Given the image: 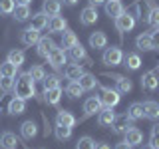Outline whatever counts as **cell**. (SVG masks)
I'll list each match as a JSON object with an SVG mask.
<instances>
[{
    "mask_svg": "<svg viewBox=\"0 0 159 149\" xmlns=\"http://www.w3.org/2000/svg\"><path fill=\"white\" fill-rule=\"evenodd\" d=\"M12 92H14V97H20V99H24V102H26V99H32L36 96V82L30 78L28 72H22L16 79V84H14Z\"/></svg>",
    "mask_w": 159,
    "mask_h": 149,
    "instance_id": "6da1fadb",
    "label": "cell"
},
{
    "mask_svg": "<svg viewBox=\"0 0 159 149\" xmlns=\"http://www.w3.org/2000/svg\"><path fill=\"white\" fill-rule=\"evenodd\" d=\"M123 60V52L119 46H111V48H103V56H102V62L106 66H119Z\"/></svg>",
    "mask_w": 159,
    "mask_h": 149,
    "instance_id": "7a4b0ae2",
    "label": "cell"
},
{
    "mask_svg": "<svg viewBox=\"0 0 159 149\" xmlns=\"http://www.w3.org/2000/svg\"><path fill=\"white\" fill-rule=\"evenodd\" d=\"M116 28H117V32H119V34L131 32V30L135 28V18H133L129 12H123V14H119V16L116 18Z\"/></svg>",
    "mask_w": 159,
    "mask_h": 149,
    "instance_id": "3957f363",
    "label": "cell"
},
{
    "mask_svg": "<svg viewBox=\"0 0 159 149\" xmlns=\"http://www.w3.org/2000/svg\"><path fill=\"white\" fill-rule=\"evenodd\" d=\"M119 92L117 89H109V88H102V96H99V102H102L103 107H113L119 103Z\"/></svg>",
    "mask_w": 159,
    "mask_h": 149,
    "instance_id": "277c9868",
    "label": "cell"
},
{
    "mask_svg": "<svg viewBox=\"0 0 159 149\" xmlns=\"http://www.w3.org/2000/svg\"><path fill=\"white\" fill-rule=\"evenodd\" d=\"M129 127H133V119L127 115V113H121V115H116L111 123V129L113 133H125Z\"/></svg>",
    "mask_w": 159,
    "mask_h": 149,
    "instance_id": "5b68a950",
    "label": "cell"
},
{
    "mask_svg": "<svg viewBox=\"0 0 159 149\" xmlns=\"http://www.w3.org/2000/svg\"><path fill=\"white\" fill-rule=\"evenodd\" d=\"M46 60H48V64H50L54 70L64 68V64H66V50H62V48L56 46L52 52H50V56H48Z\"/></svg>",
    "mask_w": 159,
    "mask_h": 149,
    "instance_id": "8992f818",
    "label": "cell"
},
{
    "mask_svg": "<svg viewBox=\"0 0 159 149\" xmlns=\"http://www.w3.org/2000/svg\"><path fill=\"white\" fill-rule=\"evenodd\" d=\"M40 38H42V36H40V30L32 28V26H28L26 30H22V34H20V42H22L24 46H36Z\"/></svg>",
    "mask_w": 159,
    "mask_h": 149,
    "instance_id": "52a82bcc",
    "label": "cell"
},
{
    "mask_svg": "<svg viewBox=\"0 0 159 149\" xmlns=\"http://www.w3.org/2000/svg\"><path fill=\"white\" fill-rule=\"evenodd\" d=\"M102 102H99V97H88L86 99V103H84V115L86 117H92V115H96V113L102 111Z\"/></svg>",
    "mask_w": 159,
    "mask_h": 149,
    "instance_id": "ba28073f",
    "label": "cell"
},
{
    "mask_svg": "<svg viewBox=\"0 0 159 149\" xmlns=\"http://www.w3.org/2000/svg\"><path fill=\"white\" fill-rule=\"evenodd\" d=\"M48 28H50V32L62 34L64 30H68V20L64 18V16H60V14H56V16H50V20H48Z\"/></svg>",
    "mask_w": 159,
    "mask_h": 149,
    "instance_id": "9c48e42d",
    "label": "cell"
},
{
    "mask_svg": "<svg viewBox=\"0 0 159 149\" xmlns=\"http://www.w3.org/2000/svg\"><path fill=\"white\" fill-rule=\"evenodd\" d=\"M70 56H72L74 62H84V64H88V66H92V60H89V56L86 54V48L80 42L74 48H70Z\"/></svg>",
    "mask_w": 159,
    "mask_h": 149,
    "instance_id": "30bf717a",
    "label": "cell"
},
{
    "mask_svg": "<svg viewBox=\"0 0 159 149\" xmlns=\"http://www.w3.org/2000/svg\"><path fill=\"white\" fill-rule=\"evenodd\" d=\"M80 22L84 26H92V24L98 22V8L96 6H86L80 14Z\"/></svg>",
    "mask_w": 159,
    "mask_h": 149,
    "instance_id": "8fae6325",
    "label": "cell"
},
{
    "mask_svg": "<svg viewBox=\"0 0 159 149\" xmlns=\"http://www.w3.org/2000/svg\"><path fill=\"white\" fill-rule=\"evenodd\" d=\"M103 8H106V14H107L109 18H113V20H116L119 14L125 12V8H123V4L119 2V0H106Z\"/></svg>",
    "mask_w": 159,
    "mask_h": 149,
    "instance_id": "7c38bea8",
    "label": "cell"
},
{
    "mask_svg": "<svg viewBox=\"0 0 159 149\" xmlns=\"http://www.w3.org/2000/svg\"><path fill=\"white\" fill-rule=\"evenodd\" d=\"M141 88L145 92H153V89L159 88V78H157V72H145L141 78Z\"/></svg>",
    "mask_w": 159,
    "mask_h": 149,
    "instance_id": "4fadbf2b",
    "label": "cell"
},
{
    "mask_svg": "<svg viewBox=\"0 0 159 149\" xmlns=\"http://www.w3.org/2000/svg\"><path fill=\"white\" fill-rule=\"evenodd\" d=\"M54 48H56V44H54L52 38H40L38 44H36V52H38L40 58H48Z\"/></svg>",
    "mask_w": 159,
    "mask_h": 149,
    "instance_id": "5bb4252c",
    "label": "cell"
},
{
    "mask_svg": "<svg viewBox=\"0 0 159 149\" xmlns=\"http://www.w3.org/2000/svg\"><path fill=\"white\" fill-rule=\"evenodd\" d=\"M123 135H125V143H129L131 147H135V145H141V143H143V133L139 131L137 127H129L127 131L123 133Z\"/></svg>",
    "mask_w": 159,
    "mask_h": 149,
    "instance_id": "9a60e30c",
    "label": "cell"
},
{
    "mask_svg": "<svg viewBox=\"0 0 159 149\" xmlns=\"http://www.w3.org/2000/svg\"><path fill=\"white\" fill-rule=\"evenodd\" d=\"M135 48L141 50V52H149L153 50V40H151V34L149 32H143L135 38Z\"/></svg>",
    "mask_w": 159,
    "mask_h": 149,
    "instance_id": "2e32d148",
    "label": "cell"
},
{
    "mask_svg": "<svg viewBox=\"0 0 159 149\" xmlns=\"http://www.w3.org/2000/svg\"><path fill=\"white\" fill-rule=\"evenodd\" d=\"M123 66H125L127 70H131V72H135V70H139V66H141V58H139V54L135 52H129V54H123Z\"/></svg>",
    "mask_w": 159,
    "mask_h": 149,
    "instance_id": "e0dca14e",
    "label": "cell"
},
{
    "mask_svg": "<svg viewBox=\"0 0 159 149\" xmlns=\"http://www.w3.org/2000/svg\"><path fill=\"white\" fill-rule=\"evenodd\" d=\"M60 10H62V0H44L42 12L46 16H56V14H60Z\"/></svg>",
    "mask_w": 159,
    "mask_h": 149,
    "instance_id": "ac0fdd59",
    "label": "cell"
},
{
    "mask_svg": "<svg viewBox=\"0 0 159 149\" xmlns=\"http://www.w3.org/2000/svg\"><path fill=\"white\" fill-rule=\"evenodd\" d=\"M113 119H116V111H113L111 107H102V111L98 113V123H99L102 127L111 125Z\"/></svg>",
    "mask_w": 159,
    "mask_h": 149,
    "instance_id": "d6986e66",
    "label": "cell"
},
{
    "mask_svg": "<svg viewBox=\"0 0 159 149\" xmlns=\"http://www.w3.org/2000/svg\"><path fill=\"white\" fill-rule=\"evenodd\" d=\"M56 123H60V125H66V127H74L78 123V119L74 117L70 111H66V109H60V111L56 113Z\"/></svg>",
    "mask_w": 159,
    "mask_h": 149,
    "instance_id": "ffe728a7",
    "label": "cell"
},
{
    "mask_svg": "<svg viewBox=\"0 0 159 149\" xmlns=\"http://www.w3.org/2000/svg\"><path fill=\"white\" fill-rule=\"evenodd\" d=\"M89 46L93 50H103L107 48V36L103 32H93L92 36H89Z\"/></svg>",
    "mask_w": 159,
    "mask_h": 149,
    "instance_id": "44dd1931",
    "label": "cell"
},
{
    "mask_svg": "<svg viewBox=\"0 0 159 149\" xmlns=\"http://www.w3.org/2000/svg\"><path fill=\"white\" fill-rule=\"evenodd\" d=\"M60 97H62V88H52V89H44V102L48 106H58Z\"/></svg>",
    "mask_w": 159,
    "mask_h": 149,
    "instance_id": "7402d4cb",
    "label": "cell"
},
{
    "mask_svg": "<svg viewBox=\"0 0 159 149\" xmlns=\"http://www.w3.org/2000/svg\"><path fill=\"white\" fill-rule=\"evenodd\" d=\"M18 145V137H16V133H12V131H4L2 135H0V147H4V149H16Z\"/></svg>",
    "mask_w": 159,
    "mask_h": 149,
    "instance_id": "603a6c76",
    "label": "cell"
},
{
    "mask_svg": "<svg viewBox=\"0 0 159 149\" xmlns=\"http://www.w3.org/2000/svg\"><path fill=\"white\" fill-rule=\"evenodd\" d=\"M20 133H22L24 139H28V141H30V139H34V137L38 135V125L34 121H24L22 125H20Z\"/></svg>",
    "mask_w": 159,
    "mask_h": 149,
    "instance_id": "cb8c5ba5",
    "label": "cell"
},
{
    "mask_svg": "<svg viewBox=\"0 0 159 149\" xmlns=\"http://www.w3.org/2000/svg\"><path fill=\"white\" fill-rule=\"evenodd\" d=\"M26 111V102L20 97H12L8 103V113L10 115H20V113Z\"/></svg>",
    "mask_w": 159,
    "mask_h": 149,
    "instance_id": "d4e9b609",
    "label": "cell"
},
{
    "mask_svg": "<svg viewBox=\"0 0 159 149\" xmlns=\"http://www.w3.org/2000/svg\"><path fill=\"white\" fill-rule=\"evenodd\" d=\"M143 109H145V117L151 119V121H157L159 119V103L153 102V99H149V102L143 103Z\"/></svg>",
    "mask_w": 159,
    "mask_h": 149,
    "instance_id": "484cf974",
    "label": "cell"
},
{
    "mask_svg": "<svg viewBox=\"0 0 159 149\" xmlns=\"http://www.w3.org/2000/svg\"><path fill=\"white\" fill-rule=\"evenodd\" d=\"M12 14L18 22H26V20L32 16V14H30V6H26V4H16L14 10H12Z\"/></svg>",
    "mask_w": 159,
    "mask_h": 149,
    "instance_id": "4316f807",
    "label": "cell"
},
{
    "mask_svg": "<svg viewBox=\"0 0 159 149\" xmlns=\"http://www.w3.org/2000/svg\"><path fill=\"white\" fill-rule=\"evenodd\" d=\"M78 44V36L72 30H64L62 32V50H70Z\"/></svg>",
    "mask_w": 159,
    "mask_h": 149,
    "instance_id": "83f0119b",
    "label": "cell"
},
{
    "mask_svg": "<svg viewBox=\"0 0 159 149\" xmlns=\"http://www.w3.org/2000/svg\"><path fill=\"white\" fill-rule=\"evenodd\" d=\"M78 84L82 86L84 92H89V89H93V88L98 86V79H96V76H92V74H86V72H84V76L78 79Z\"/></svg>",
    "mask_w": 159,
    "mask_h": 149,
    "instance_id": "f1b7e54d",
    "label": "cell"
},
{
    "mask_svg": "<svg viewBox=\"0 0 159 149\" xmlns=\"http://www.w3.org/2000/svg\"><path fill=\"white\" fill-rule=\"evenodd\" d=\"M127 115L135 121V119H143L145 117V109H143V103H139V102H135V103H131V106L127 107Z\"/></svg>",
    "mask_w": 159,
    "mask_h": 149,
    "instance_id": "f546056e",
    "label": "cell"
},
{
    "mask_svg": "<svg viewBox=\"0 0 159 149\" xmlns=\"http://www.w3.org/2000/svg\"><path fill=\"white\" fill-rule=\"evenodd\" d=\"M6 62H10V64H14L16 68H20L24 62H26V56H24L22 50H10V52H8V58H6Z\"/></svg>",
    "mask_w": 159,
    "mask_h": 149,
    "instance_id": "4dcf8cb0",
    "label": "cell"
},
{
    "mask_svg": "<svg viewBox=\"0 0 159 149\" xmlns=\"http://www.w3.org/2000/svg\"><path fill=\"white\" fill-rule=\"evenodd\" d=\"M32 24L30 26L32 28H36V30H44V28H48V16L44 12H38V14H32Z\"/></svg>",
    "mask_w": 159,
    "mask_h": 149,
    "instance_id": "1f68e13d",
    "label": "cell"
},
{
    "mask_svg": "<svg viewBox=\"0 0 159 149\" xmlns=\"http://www.w3.org/2000/svg\"><path fill=\"white\" fill-rule=\"evenodd\" d=\"M64 74H66V78L70 79V82H72V79H80L84 76V68L80 66V64H70Z\"/></svg>",
    "mask_w": 159,
    "mask_h": 149,
    "instance_id": "d6a6232c",
    "label": "cell"
},
{
    "mask_svg": "<svg viewBox=\"0 0 159 149\" xmlns=\"http://www.w3.org/2000/svg\"><path fill=\"white\" fill-rule=\"evenodd\" d=\"M113 79H116V84H117V92L119 93H129L133 89L131 79H127V78H123V76H113Z\"/></svg>",
    "mask_w": 159,
    "mask_h": 149,
    "instance_id": "836d02e7",
    "label": "cell"
},
{
    "mask_svg": "<svg viewBox=\"0 0 159 149\" xmlns=\"http://www.w3.org/2000/svg\"><path fill=\"white\" fill-rule=\"evenodd\" d=\"M66 93H68V97H72V99H76V97H80L84 93V89L78 84V79H72V82L66 86Z\"/></svg>",
    "mask_w": 159,
    "mask_h": 149,
    "instance_id": "e575fe53",
    "label": "cell"
},
{
    "mask_svg": "<svg viewBox=\"0 0 159 149\" xmlns=\"http://www.w3.org/2000/svg\"><path fill=\"white\" fill-rule=\"evenodd\" d=\"M54 133H56V139H58V141H66V139L72 137V127H66V125H60V123H56Z\"/></svg>",
    "mask_w": 159,
    "mask_h": 149,
    "instance_id": "d590c367",
    "label": "cell"
},
{
    "mask_svg": "<svg viewBox=\"0 0 159 149\" xmlns=\"http://www.w3.org/2000/svg\"><path fill=\"white\" fill-rule=\"evenodd\" d=\"M147 24H151L153 28H159V6H157V4H151V8H149Z\"/></svg>",
    "mask_w": 159,
    "mask_h": 149,
    "instance_id": "8d00e7d4",
    "label": "cell"
},
{
    "mask_svg": "<svg viewBox=\"0 0 159 149\" xmlns=\"http://www.w3.org/2000/svg\"><path fill=\"white\" fill-rule=\"evenodd\" d=\"M30 78L34 79V82H44V78H46V70H44L42 66H32L28 70Z\"/></svg>",
    "mask_w": 159,
    "mask_h": 149,
    "instance_id": "74e56055",
    "label": "cell"
},
{
    "mask_svg": "<svg viewBox=\"0 0 159 149\" xmlns=\"http://www.w3.org/2000/svg\"><path fill=\"white\" fill-rule=\"evenodd\" d=\"M16 72H18V68L14 66V64H10V62H4V64H0V76L16 78Z\"/></svg>",
    "mask_w": 159,
    "mask_h": 149,
    "instance_id": "f35d334b",
    "label": "cell"
},
{
    "mask_svg": "<svg viewBox=\"0 0 159 149\" xmlns=\"http://www.w3.org/2000/svg\"><path fill=\"white\" fill-rule=\"evenodd\" d=\"M76 149H96V141H93L89 135H84V137L78 139Z\"/></svg>",
    "mask_w": 159,
    "mask_h": 149,
    "instance_id": "ab89813d",
    "label": "cell"
},
{
    "mask_svg": "<svg viewBox=\"0 0 159 149\" xmlns=\"http://www.w3.org/2000/svg\"><path fill=\"white\" fill-rule=\"evenodd\" d=\"M52 88H60V76L56 74H50L44 78V89H52Z\"/></svg>",
    "mask_w": 159,
    "mask_h": 149,
    "instance_id": "60d3db41",
    "label": "cell"
},
{
    "mask_svg": "<svg viewBox=\"0 0 159 149\" xmlns=\"http://www.w3.org/2000/svg\"><path fill=\"white\" fill-rule=\"evenodd\" d=\"M149 145L153 149H159V123L151 127V133H149Z\"/></svg>",
    "mask_w": 159,
    "mask_h": 149,
    "instance_id": "b9f144b4",
    "label": "cell"
},
{
    "mask_svg": "<svg viewBox=\"0 0 159 149\" xmlns=\"http://www.w3.org/2000/svg\"><path fill=\"white\" fill-rule=\"evenodd\" d=\"M14 88V78H8V76H0V92H12Z\"/></svg>",
    "mask_w": 159,
    "mask_h": 149,
    "instance_id": "7bdbcfd3",
    "label": "cell"
},
{
    "mask_svg": "<svg viewBox=\"0 0 159 149\" xmlns=\"http://www.w3.org/2000/svg\"><path fill=\"white\" fill-rule=\"evenodd\" d=\"M16 2L14 0H0V14H12Z\"/></svg>",
    "mask_w": 159,
    "mask_h": 149,
    "instance_id": "ee69618b",
    "label": "cell"
},
{
    "mask_svg": "<svg viewBox=\"0 0 159 149\" xmlns=\"http://www.w3.org/2000/svg\"><path fill=\"white\" fill-rule=\"evenodd\" d=\"M151 40H153V50H159V30H155V32L151 34Z\"/></svg>",
    "mask_w": 159,
    "mask_h": 149,
    "instance_id": "f6af8a7d",
    "label": "cell"
},
{
    "mask_svg": "<svg viewBox=\"0 0 159 149\" xmlns=\"http://www.w3.org/2000/svg\"><path fill=\"white\" fill-rule=\"evenodd\" d=\"M88 2H89V6H102V4H106V0H88Z\"/></svg>",
    "mask_w": 159,
    "mask_h": 149,
    "instance_id": "bcb514c9",
    "label": "cell"
},
{
    "mask_svg": "<svg viewBox=\"0 0 159 149\" xmlns=\"http://www.w3.org/2000/svg\"><path fill=\"white\" fill-rule=\"evenodd\" d=\"M116 149H131V145L125 143V141H121V143H117V145H116Z\"/></svg>",
    "mask_w": 159,
    "mask_h": 149,
    "instance_id": "7dc6e473",
    "label": "cell"
},
{
    "mask_svg": "<svg viewBox=\"0 0 159 149\" xmlns=\"http://www.w3.org/2000/svg\"><path fill=\"white\" fill-rule=\"evenodd\" d=\"M64 4H66V6H76L78 0H64Z\"/></svg>",
    "mask_w": 159,
    "mask_h": 149,
    "instance_id": "c3c4849f",
    "label": "cell"
},
{
    "mask_svg": "<svg viewBox=\"0 0 159 149\" xmlns=\"http://www.w3.org/2000/svg\"><path fill=\"white\" fill-rule=\"evenodd\" d=\"M96 149H111V147H109L107 143H98V145H96Z\"/></svg>",
    "mask_w": 159,
    "mask_h": 149,
    "instance_id": "681fc988",
    "label": "cell"
},
{
    "mask_svg": "<svg viewBox=\"0 0 159 149\" xmlns=\"http://www.w3.org/2000/svg\"><path fill=\"white\" fill-rule=\"evenodd\" d=\"M18 4H26V6H30V2H32V0H16Z\"/></svg>",
    "mask_w": 159,
    "mask_h": 149,
    "instance_id": "f907efd6",
    "label": "cell"
},
{
    "mask_svg": "<svg viewBox=\"0 0 159 149\" xmlns=\"http://www.w3.org/2000/svg\"><path fill=\"white\" fill-rule=\"evenodd\" d=\"M141 149H153V147H151V145H143Z\"/></svg>",
    "mask_w": 159,
    "mask_h": 149,
    "instance_id": "816d5d0a",
    "label": "cell"
},
{
    "mask_svg": "<svg viewBox=\"0 0 159 149\" xmlns=\"http://www.w3.org/2000/svg\"><path fill=\"white\" fill-rule=\"evenodd\" d=\"M157 72H159V66H157Z\"/></svg>",
    "mask_w": 159,
    "mask_h": 149,
    "instance_id": "f5cc1de1",
    "label": "cell"
},
{
    "mask_svg": "<svg viewBox=\"0 0 159 149\" xmlns=\"http://www.w3.org/2000/svg\"><path fill=\"white\" fill-rule=\"evenodd\" d=\"M155 30H159V28H155Z\"/></svg>",
    "mask_w": 159,
    "mask_h": 149,
    "instance_id": "db71d44e",
    "label": "cell"
}]
</instances>
